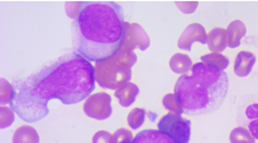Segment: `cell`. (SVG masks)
<instances>
[{
  "label": "cell",
  "instance_id": "6da1fadb",
  "mask_svg": "<svg viewBox=\"0 0 258 143\" xmlns=\"http://www.w3.org/2000/svg\"><path fill=\"white\" fill-rule=\"evenodd\" d=\"M12 109L28 123L48 115V102L58 98L63 104L82 102L95 88V70L77 52L67 53L26 79L14 81Z\"/></svg>",
  "mask_w": 258,
  "mask_h": 143
},
{
  "label": "cell",
  "instance_id": "7a4b0ae2",
  "mask_svg": "<svg viewBox=\"0 0 258 143\" xmlns=\"http://www.w3.org/2000/svg\"><path fill=\"white\" fill-rule=\"evenodd\" d=\"M122 7L114 1H85L72 22L75 51L90 62L114 56L124 42Z\"/></svg>",
  "mask_w": 258,
  "mask_h": 143
},
{
  "label": "cell",
  "instance_id": "3957f363",
  "mask_svg": "<svg viewBox=\"0 0 258 143\" xmlns=\"http://www.w3.org/2000/svg\"><path fill=\"white\" fill-rule=\"evenodd\" d=\"M227 92V74L202 62L193 65L190 74L180 76L174 86V94L188 116L208 115L219 109Z\"/></svg>",
  "mask_w": 258,
  "mask_h": 143
},
{
  "label": "cell",
  "instance_id": "277c9868",
  "mask_svg": "<svg viewBox=\"0 0 258 143\" xmlns=\"http://www.w3.org/2000/svg\"><path fill=\"white\" fill-rule=\"evenodd\" d=\"M133 51L130 46L123 44L114 56L95 63V81L99 86L108 89H118L130 83L132 66L136 62V55Z\"/></svg>",
  "mask_w": 258,
  "mask_h": 143
},
{
  "label": "cell",
  "instance_id": "5b68a950",
  "mask_svg": "<svg viewBox=\"0 0 258 143\" xmlns=\"http://www.w3.org/2000/svg\"><path fill=\"white\" fill-rule=\"evenodd\" d=\"M158 130L171 137L177 143H188L190 137V121L181 115L170 112L163 116L157 124Z\"/></svg>",
  "mask_w": 258,
  "mask_h": 143
},
{
  "label": "cell",
  "instance_id": "8992f818",
  "mask_svg": "<svg viewBox=\"0 0 258 143\" xmlns=\"http://www.w3.org/2000/svg\"><path fill=\"white\" fill-rule=\"evenodd\" d=\"M84 112L86 116L97 119L104 120L111 116V98L107 93H97L90 95L84 103Z\"/></svg>",
  "mask_w": 258,
  "mask_h": 143
},
{
  "label": "cell",
  "instance_id": "52a82bcc",
  "mask_svg": "<svg viewBox=\"0 0 258 143\" xmlns=\"http://www.w3.org/2000/svg\"><path fill=\"white\" fill-rule=\"evenodd\" d=\"M125 36H124V42L125 45L130 46L131 48H139L141 51L147 49L150 45L148 34L136 23H128L125 22Z\"/></svg>",
  "mask_w": 258,
  "mask_h": 143
},
{
  "label": "cell",
  "instance_id": "ba28073f",
  "mask_svg": "<svg viewBox=\"0 0 258 143\" xmlns=\"http://www.w3.org/2000/svg\"><path fill=\"white\" fill-rule=\"evenodd\" d=\"M195 41L201 44H206L208 41V34L206 32V29L199 23L189 24L184 30V32L181 33L180 38L178 40V47L180 49L190 51L192 45Z\"/></svg>",
  "mask_w": 258,
  "mask_h": 143
},
{
  "label": "cell",
  "instance_id": "9c48e42d",
  "mask_svg": "<svg viewBox=\"0 0 258 143\" xmlns=\"http://www.w3.org/2000/svg\"><path fill=\"white\" fill-rule=\"evenodd\" d=\"M256 63L255 55L250 52H240L234 63V72L239 77H247Z\"/></svg>",
  "mask_w": 258,
  "mask_h": 143
},
{
  "label": "cell",
  "instance_id": "30bf717a",
  "mask_svg": "<svg viewBox=\"0 0 258 143\" xmlns=\"http://www.w3.org/2000/svg\"><path fill=\"white\" fill-rule=\"evenodd\" d=\"M132 143H177L158 130H145L138 133Z\"/></svg>",
  "mask_w": 258,
  "mask_h": 143
},
{
  "label": "cell",
  "instance_id": "8fae6325",
  "mask_svg": "<svg viewBox=\"0 0 258 143\" xmlns=\"http://www.w3.org/2000/svg\"><path fill=\"white\" fill-rule=\"evenodd\" d=\"M208 47L212 53L223 52L227 47V32L225 29L216 28L208 34Z\"/></svg>",
  "mask_w": 258,
  "mask_h": 143
},
{
  "label": "cell",
  "instance_id": "7c38bea8",
  "mask_svg": "<svg viewBox=\"0 0 258 143\" xmlns=\"http://www.w3.org/2000/svg\"><path fill=\"white\" fill-rule=\"evenodd\" d=\"M227 32V45L230 48H236L241 44V39L245 36V25L243 22L236 20L233 21L232 23L226 29Z\"/></svg>",
  "mask_w": 258,
  "mask_h": 143
},
{
  "label": "cell",
  "instance_id": "4fadbf2b",
  "mask_svg": "<svg viewBox=\"0 0 258 143\" xmlns=\"http://www.w3.org/2000/svg\"><path fill=\"white\" fill-rule=\"evenodd\" d=\"M138 94H139V87L133 83H128L115 92V96L118 98L119 104L125 108L130 107L136 101Z\"/></svg>",
  "mask_w": 258,
  "mask_h": 143
},
{
  "label": "cell",
  "instance_id": "5bb4252c",
  "mask_svg": "<svg viewBox=\"0 0 258 143\" xmlns=\"http://www.w3.org/2000/svg\"><path fill=\"white\" fill-rule=\"evenodd\" d=\"M193 62L188 55L185 54H174L170 60V68L174 73H180V74H186L189 70L193 68Z\"/></svg>",
  "mask_w": 258,
  "mask_h": 143
},
{
  "label": "cell",
  "instance_id": "9a60e30c",
  "mask_svg": "<svg viewBox=\"0 0 258 143\" xmlns=\"http://www.w3.org/2000/svg\"><path fill=\"white\" fill-rule=\"evenodd\" d=\"M13 143H39V135L31 126H21L14 133Z\"/></svg>",
  "mask_w": 258,
  "mask_h": 143
},
{
  "label": "cell",
  "instance_id": "2e32d148",
  "mask_svg": "<svg viewBox=\"0 0 258 143\" xmlns=\"http://www.w3.org/2000/svg\"><path fill=\"white\" fill-rule=\"evenodd\" d=\"M201 61H202V63L209 65V66H212L219 71H224L230 64L228 59L224 55H221L220 53H210V54L203 55L201 57Z\"/></svg>",
  "mask_w": 258,
  "mask_h": 143
},
{
  "label": "cell",
  "instance_id": "e0dca14e",
  "mask_svg": "<svg viewBox=\"0 0 258 143\" xmlns=\"http://www.w3.org/2000/svg\"><path fill=\"white\" fill-rule=\"evenodd\" d=\"M231 143H255L256 139L252 136L250 130L244 127H236L230 134Z\"/></svg>",
  "mask_w": 258,
  "mask_h": 143
},
{
  "label": "cell",
  "instance_id": "ac0fdd59",
  "mask_svg": "<svg viewBox=\"0 0 258 143\" xmlns=\"http://www.w3.org/2000/svg\"><path fill=\"white\" fill-rule=\"evenodd\" d=\"M245 116L249 119L248 128L252 136L258 140V103L249 105L245 110Z\"/></svg>",
  "mask_w": 258,
  "mask_h": 143
},
{
  "label": "cell",
  "instance_id": "d6986e66",
  "mask_svg": "<svg viewBox=\"0 0 258 143\" xmlns=\"http://www.w3.org/2000/svg\"><path fill=\"white\" fill-rule=\"evenodd\" d=\"M0 88H1V94H0V103L1 105L5 104H10L15 98V89L12 84H9L6 79L0 80Z\"/></svg>",
  "mask_w": 258,
  "mask_h": 143
},
{
  "label": "cell",
  "instance_id": "ffe728a7",
  "mask_svg": "<svg viewBox=\"0 0 258 143\" xmlns=\"http://www.w3.org/2000/svg\"><path fill=\"white\" fill-rule=\"evenodd\" d=\"M145 116H146V111L140 108H136L131 111L128 116V124L132 130H138L140 126L145 121Z\"/></svg>",
  "mask_w": 258,
  "mask_h": 143
},
{
  "label": "cell",
  "instance_id": "44dd1931",
  "mask_svg": "<svg viewBox=\"0 0 258 143\" xmlns=\"http://www.w3.org/2000/svg\"><path fill=\"white\" fill-rule=\"evenodd\" d=\"M162 102H163L164 108H165V109H168V110H170L171 112L177 113V115H181V113H184L182 108H181L180 101H179L178 96H177L174 93L165 95V96L163 98V101H162Z\"/></svg>",
  "mask_w": 258,
  "mask_h": 143
},
{
  "label": "cell",
  "instance_id": "7402d4cb",
  "mask_svg": "<svg viewBox=\"0 0 258 143\" xmlns=\"http://www.w3.org/2000/svg\"><path fill=\"white\" fill-rule=\"evenodd\" d=\"M15 119V111L10 108L2 107L0 108V128H7L14 123Z\"/></svg>",
  "mask_w": 258,
  "mask_h": 143
},
{
  "label": "cell",
  "instance_id": "603a6c76",
  "mask_svg": "<svg viewBox=\"0 0 258 143\" xmlns=\"http://www.w3.org/2000/svg\"><path fill=\"white\" fill-rule=\"evenodd\" d=\"M133 139L132 133L125 128H121L112 134V143H132Z\"/></svg>",
  "mask_w": 258,
  "mask_h": 143
},
{
  "label": "cell",
  "instance_id": "cb8c5ba5",
  "mask_svg": "<svg viewBox=\"0 0 258 143\" xmlns=\"http://www.w3.org/2000/svg\"><path fill=\"white\" fill-rule=\"evenodd\" d=\"M92 143H112V135L106 130H99L94 134Z\"/></svg>",
  "mask_w": 258,
  "mask_h": 143
},
{
  "label": "cell",
  "instance_id": "d4e9b609",
  "mask_svg": "<svg viewBox=\"0 0 258 143\" xmlns=\"http://www.w3.org/2000/svg\"><path fill=\"white\" fill-rule=\"evenodd\" d=\"M176 5L179 7L182 13L190 14L195 12L196 7H197V2H176Z\"/></svg>",
  "mask_w": 258,
  "mask_h": 143
}]
</instances>
